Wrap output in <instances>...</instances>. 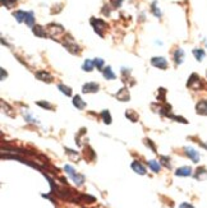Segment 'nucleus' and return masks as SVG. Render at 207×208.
I'll list each match as a JSON object with an SVG mask.
<instances>
[{
    "label": "nucleus",
    "instance_id": "obj_1",
    "mask_svg": "<svg viewBox=\"0 0 207 208\" xmlns=\"http://www.w3.org/2000/svg\"><path fill=\"white\" fill-rule=\"evenodd\" d=\"M47 35H50L51 37H59L60 35L64 33V28L61 27L60 24H56V23H51L47 26Z\"/></svg>",
    "mask_w": 207,
    "mask_h": 208
},
{
    "label": "nucleus",
    "instance_id": "obj_2",
    "mask_svg": "<svg viewBox=\"0 0 207 208\" xmlns=\"http://www.w3.org/2000/svg\"><path fill=\"white\" fill-rule=\"evenodd\" d=\"M91 24H92V27H94V29H95V32H96V33H99L100 36L103 35V33H102V31L106 28V23L103 22L102 19L92 18V19H91Z\"/></svg>",
    "mask_w": 207,
    "mask_h": 208
},
{
    "label": "nucleus",
    "instance_id": "obj_3",
    "mask_svg": "<svg viewBox=\"0 0 207 208\" xmlns=\"http://www.w3.org/2000/svg\"><path fill=\"white\" fill-rule=\"evenodd\" d=\"M187 86L191 87V88H193V89H200L201 86H202L201 78L194 73V74H192V76L189 77V80H188V83H187Z\"/></svg>",
    "mask_w": 207,
    "mask_h": 208
},
{
    "label": "nucleus",
    "instance_id": "obj_4",
    "mask_svg": "<svg viewBox=\"0 0 207 208\" xmlns=\"http://www.w3.org/2000/svg\"><path fill=\"white\" fill-rule=\"evenodd\" d=\"M151 64L156 68H160V69H166L168 68V61L165 58L162 56H155L151 59Z\"/></svg>",
    "mask_w": 207,
    "mask_h": 208
},
{
    "label": "nucleus",
    "instance_id": "obj_5",
    "mask_svg": "<svg viewBox=\"0 0 207 208\" xmlns=\"http://www.w3.org/2000/svg\"><path fill=\"white\" fill-rule=\"evenodd\" d=\"M184 152H185V154H187L194 163H197V162L200 161V153L196 151L194 148H192V147H185V148H184Z\"/></svg>",
    "mask_w": 207,
    "mask_h": 208
},
{
    "label": "nucleus",
    "instance_id": "obj_6",
    "mask_svg": "<svg viewBox=\"0 0 207 208\" xmlns=\"http://www.w3.org/2000/svg\"><path fill=\"white\" fill-rule=\"evenodd\" d=\"M64 46H65V49L69 51V53L74 54V55H77V54L79 53V46H78L72 38H70L69 42H68V41H64Z\"/></svg>",
    "mask_w": 207,
    "mask_h": 208
},
{
    "label": "nucleus",
    "instance_id": "obj_7",
    "mask_svg": "<svg viewBox=\"0 0 207 208\" xmlns=\"http://www.w3.org/2000/svg\"><path fill=\"white\" fill-rule=\"evenodd\" d=\"M100 89V86L95 82H90V83H86L83 86V93H95V92H99Z\"/></svg>",
    "mask_w": 207,
    "mask_h": 208
},
{
    "label": "nucleus",
    "instance_id": "obj_8",
    "mask_svg": "<svg viewBox=\"0 0 207 208\" xmlns=\"http://www.w3.org/2000/svg\"><path fill=\"white\" fill-rule=\"evenodd\" d=\"M36 78L42 80V82H47V83H51L53 82V76L50 74V73L45 72V70H40L36 73Z\"/></svg>",
    "mask_w": 207,
    "mask_h": 208
},
{
    "label": "nucleus",
    "instance_id": "obj_9",
    "mask_svg": "<svg viewBox=\"0 0 207 208\" xmlns=\"http://www.w3.org/2000/svg\"><path fill=\"white\" fill-rule=\"evenodd\" d=\"M115 97L118 98V100H120V101H129L130 100V95H129V91H128V88L127 87H123L117 95H115Z\"/></svg>",
    "mask_w": 207,
    "mask_h": 208
},
{
    "label": "nucleus",
    "instance_id": "obj_10",
    "mask_svg": "<svg viewBox=\"0 0 207 208\" xmlns=\"http://www.w3.org/2000/svg\"><path fill=\"white\" fill-rule=\"evenodd\" d=\"M132 169L134 170V172H137V174H139V175H146V172H147L146 167H144V166H143L139 161H133Z\"/></svg>",
    "mask_w": 207,
    "mask_h": 208
},
{
    "label": "nucleus",
    "instance_id": "obj_11",
    "mask_svg": "<svg viewBox=\"0 0 207 208\" xmlns=\"http://www.w3.org/2000/svg\"><path fill=\"white\" fill-rule=\"evenodd\" d=\"M196 111L200 115H207V100H202L197 103L196 106Z\"/></svg>",
    "mask_w": 207,
    "mask_h": 208
},
{
    "label": "nucleus",
    "instance_id": "obj_12",
    "mask_svg": "<svg viewBox=\"0 0 207 208\" xmlns=\"http://www.w3.org/2000/svg\"><path fill=\"white\" fill-rule=\"evenodd\" d=\"M175 175L177 176H191L192 175V169L189 166H183V167H179L177 171H175Z\"/></svg>",
    "mask_w": 207,
    "mask_h": 208
},
{
    "label": "nucleus",
    "instance_id": "obj_13",
    "mask_svg": "<svg viewBox=\"0 0 207 208\" xmlns=\"http://www.w3.org/2000/svg\"><path fill=\"white\" fill-rule=\"evenodd\" d=\"M174 61H175V64H177V65H180L184 61V51L182 49H178L174 53Z\"/></svg>",
    "mask_w": 207,
    "mask_h": 208
},
{
    "label": "nucleus",
    "instance_id": "obj_14",
    "mask_svg": "<svg viewBox=\"0 0 207 208\" xmlns=\"http://www.w3.org/2000/svg\"><path fill=\"white\" fill-rule=\"evenodd\" d=\"M33 28V33L36 35V36H38V37H46L47 35V31H45L44 29V27H41V26H33L32 27Z\"/></svg>",
    "mask_w": 207,
    "mask_h": 208
},
{
    "label": "nucleus",
    "instance_id": "obj_15",
    "mask_svg": "<svg viewBox=\"0 0 207 208\" xmlns=\"http://www.w3.org/2000/svg\"><path fill=\"white\" fill-rule=\"evenodd\" d=\"M73 105H74L77 109H79V110H83V109L86 107V102L82 100L79 96H76V97L73 98Z\"/></svg>",
    "mask_w": 207,
    "mask_h": 208
},
{
    "label": "nucleus",
    "instance_id": "obj_16",
    "mask_svg": "<svg viewBox=\"0 0 207 208\" xmlns=\"http://www.w3.org/2000/svg\"><path fill=\"white\" fill-rule=\"evenodd\" d=\"M102 74H103V77H105L106 79H115L117 78V76L114 74V72L111 70L110 67H106L105 69H102Z\"/></svg>",
    "mask_w": 207,
    "mask_h": 208
},
{
    "label": "nucleus",
    "instance_id": "obj_17",
    "mask_svg": "<svg viewBox=\"0 0 207 208\" xmlns=\"http://www.w3.org/2000/svg\"><path fill=\"white\" fill-rule=\"evenodd\" d=\"M206 176H207V170L205 167H198L197 171H196V174H194V178L197 180H202L203 178H206Z\"/></svg>",
    "mask_w": 207,
    "mask_h": 208
},
{
    "label": "nucleus",
    "instance_id": "obj_18",
    "mask_svg": "<svg viewBox=\"0 0 207 208\" xmlns=\"http://www.w3.org/2000/svg\"><path fill=\"white\" fill-rule=\"evenodd\" d=\"M193 55H194L196 59H197V61H202L205 55H206V53H205L203 49H194L193 50Z\"/></svg>",
    "mask_w": 207,
    "mask_h": 208
},
{
    "label": "nucleus",
    "instance_id": "obj_19",
    "mask_svg": "<svg viewBox=\"0 0 207 208\" xmlns=\"http://www.w3.org/2000/svg\"><path fill=\"white\" fill-rule=\"evenodd\" d=\"M24 22H26L27 26L33 27V23H35V15H33V12H28V13H26V19H24Z\"/></svg>",
    "mask_w": 207,
    "mask_h": 208
},
{
    "label": "nucleus",
    "instance_id": "obj_20",
    "mask_svg": "<svg viewBox=\"0 0 207 208\" xmlns=\"http://www.w3.org/2000/svg\"><path fill=\"white\" fill-rule=\"evenodd\" d=\"M148 166H150V169H151L153 172H159L160 169H161V165H160L156 160H150V161H148Z\"/></svg>",
    "mask_w": 207,
    "mask_h": 208
},
{
    "label": "nucleus",
    "instance_id": "obj_21",
    "mask_svg": "<svg viewBox=\"0 0 207 208\" xmlns=\"http://www.w3.org/2000/svg\"><path fill=\"white\" fill-rule=\"evenodd\" d=\"M72 180H73L77 185H83V183H85V176L83 175H81V174H74L73 176H72V178H70Z\"/></svg>",
    "mask_w": 207,
    "mask_h": 208
},
{
    "label": "nucleus",
    "instance_id": "obj_22",
    "mask_svg": "<svg viewBox=\"0 0 207 208\" xmlns=\"http://www.w3.org/2000/svg\"><path fill=\"white\" fill-rule=\"evenodd\" d=\"M58 89L60 92H63L65 96H72V88L68 87V86H64V84H58Z\"/></svg>",
    "mask_w": 207,
    "mask_h": 208
},
{
    "label": "nucleus",
    "instance_id": "obj_23",
    "mask_svg": "<svg viewBox=\"0 0 207 208\" xmlns=\"http://www.w3.org/2000/svg\"><path fill=\"white\" fill-rule=\"evenodd\" d=\"M82 68H83V70H85V72H91L92 69L96 68V67H95L94 60H86V61H85V64H83V67H82Z\"/></svg>",
    "mask_w": 207,
    "mask_h": 208
},
{
    "label": "nucleus",
    "instance_id": "obj_24",
    "mask_svg": "<svg viewBox=\"0 0 207 208\" xmlns=\"http://www.w3.org/2000/svg\"><path fill=\"white\" fill-rule=\"evenodd\" d=\"M14 17H15V19L18 20L19 23H22L23 20L26 19V12H23V10H17V12L14 13Z\"/></svg>",
    "mask_w": 207,
    "mask_h": 208
},
{
    "label": "nucleus",
    "instance_id": "obj_25",
    "mask_svg": "<svg viewBox=\"0 0 207 208\" xmlns=\"http://www.w3.org/2000/svg\"><path fill=\"white\" fill-rule=\"evenodd\" d=\"M101 118L103 119V123H105V124H111V115H110V112L108 110H103L101 112Z\"/></svg>",
    "mask_w": 207,
    "mask_h": 208
},
{
    "label": "nucleus",
    "instance_id": "obj_26",
    "mask_svg": "<svg viewBox=\"0 0 207 208\" xmlns=\"http://www.w3.org/2000/svg\"><path fill=\"white\" fill-rule=\"evenodd\" d=\"M36 103H37L38 106L46 109V110H53V105H51V103H49V102H46V101H38V102H36Z\"/></svg>",
    "mask_w": 207,
    "mask_h": 208
},
{
    "label": "nucleus",
    "instance_id": "obj_27",
    "mask_svg": "<svg viewBox=\"0 0 207 208\" xmlns=\"http://www.w3.org/2000/svg\"><path fill=\"white\" fill-rule=\"evenodd\" d=\"M2 4L7 8H13L17 4V0H2Z\"/></svg>",
    "mask_w": 207,
    "mask_h": 208
},
{
    "label": "nucleus",
    "instance_id": "obj_28",
    "mask_svg": "<svg viewBox=\"0 0 207 208\" xmlns=\"http://www.w3.org/2000/svg\"><path fill=\"white\" fill-rule=\"evenodd\" d=\"M160 161H161L160 163H162L164 166H166L168 169H170V166H171V165H170V158H169V157H166V156H161V157H160Z\"/></svg>",
    "mask_w": 207,
    "mask_h": 208
},
{
    "label": "nucleus",
    "instance_id": "obj_29",
    "mask_svg": "<svg viewBox=\"0 0 207 208\" xmlns=\"http://www.w3.org/2000/svg\"><path fill=\"white\" fill-rule=\"evenodd\" d=\"M126 115H127V118H129L132 121H137V119H138L137 114H136V112H133V111H130V110H128V111L126 112Z\"/></svg>",
    "mask_w": 207,
    "mask_h": 208
},
{
    "label": "nucleus",
    "instance_id": "obj_30",
    "mask_svg": "<svg viewBox=\"0 0 207 208\" xmlns=\"http://www.w3.org/2000/svg\"><path fill=\"white\" fill-rule=\"evenodd\" d=\"M94 63H95V67L97 68V69H100V70H102V65H103V60L102 59H95L94 60Z\"/></svg>",
    "mask_w": 207,
    "mask_h": 208
},
{
    "label": "nucleus",
    "instance_id": "obj_31",
    "mask_svg": "<svg viewBox=\"0 0 207 208\" xmlns=\"http://www.w3.org/2000/svg\"><path fill=\"white\" fill-rule=\"evenodd\" d=\"M152 12L156 17H161V10H159L156 8V2H153V4H152Z\"/></svg>",
    "mask_w": 207,
    "mask_h": 208
},
{
    "label": "nucleus",
    "instance_id": "obj_32",
    "mask_svg": "<svg viewBox=\"0 0 207 208\" xmlns=\"http://www.w3.org/2000/svg\"><path fill=\"white\" fill-rule=\"evenodd\" d=\"M65 152H67V154H69L72 158H76V157H78V153L76 152V151H73V150H70V148H65Z\"/></svg>",
    "mask_w": 207,
    "mask_h": 208
},
{
    "label": "nucleus",
    "instance_id": "obj_33",
    "mask_svg": "<svg viewBox=\"0 0 207 208\" xmlns=\"http://www.w3.org/2000/svg\"><path fill=\"white\" fill-rule=\"evenodd\" d=\"M144 142H146V144H147V147H151V150L153 151V152H156V147H155V144H153V142L152 141H150V139H144Z\"/></svg>",
    "mask_w": 207,
    "mask_h": 208
},
{
    "label": "nucleus",
    "instance_id": "obj_34",
    "mask_svg": "<svg viewBox=\"0 0 207 208\" xmlns=\"http://www.w3.org/2000/svg\"><path fill=\"white\" fill-rule=\"evenodd\" d=\"M121 2H123V0H110V3H111V5H112L114 8H118V6H120Z\"/></svg>",
    "mask_w": 207,
    "mask_h": 208
},
{
    "label": "nucleus",
    "instance_id": "obj_35",
    "mask_svg": "<svg viewBox=\"0 0 207 208\" xmlns=\"http://www.w3.org/2000/svg\"><path fill=\"white\" fill-rule=\"evenodd\" d=\"M179 208H194V207L192 204H189V203H182L179 206Z\"/></svg>",
    "mask_w": 207,
    "mask_h": 208
},
{
    "label": "nucleus",
    "instance_id": "obj_36",
    "mask_svg": "<svg viewBox=\"0 0 207 208\" xmlns=\"http://www.w3.org/2000/svg\"><path fill=\"white\" fill-rule=\"evenodd\" d=\"M2 79H5V70L2 68Z\"/></svg>",
    "mask_w": 207,
    "mask_h": 208
}]
</instances>
